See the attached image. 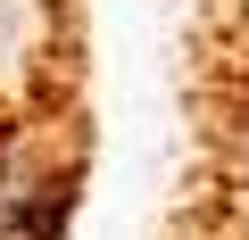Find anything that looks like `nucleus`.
I'll return each instance as SVG.
<instances>
[{"label":"nucleus","instance_id":"obj_1","mask_svg":"<svg viewBox=\"0 0 249 240\" xmlns=\"http://www.w3.org/2000/svg\"><path fill=\"white\" fill-rule=\"evenodd\" d=\"M175 240H249V0H183Z\"/></svg>","mask_w":249,"mask_h":240}]
</instances>
